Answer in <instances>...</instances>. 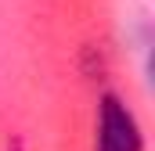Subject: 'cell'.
<instances>
[{
    "instance_id": "cell-1",
    "label": "cell",
    "mask_w": 155,
    "mask_h": 151,
    "mask_svg": "<svg viewBox=\"0 0 155 151\" xmlns=\"http://www.w3.org/2000/svg\"><path fill=\"white\" fill-rule=\"evenodd\" d=\"M94 151H144V133L137 115L119 94H105L97 104V137Z\"/></svg>"
},
{
    "instance_id": "cell-2",
    "label": "cell",
    "mask_w": 155,
    "mask_h": 151,
    "mask_svg": "<svg viewBox=\"0 0 155 151\" xmlns=\"http://www.w3.org/2000/svg\"><path fill=\"white\" fill-rule=\"evenodd\" d=\"M11 151H22V144H18V140H15V148H11Z\"/></svg>"
}]
</instances>
